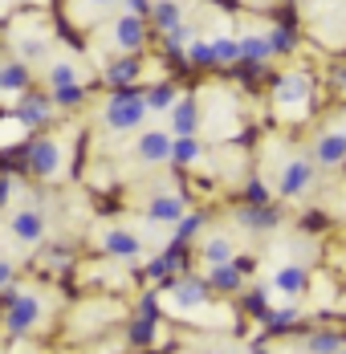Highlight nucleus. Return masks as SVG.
<instances>
[{
    "label": "nucleus",
    "instance_id": "obj_39",
    "mask_svg": "<svg viewBox=\"0 0 346 354\" xmlns=\"http://www.w3.org/2000/svg\"><path fill=\"white\" fill-rule=\"evenodd\" d=\"M138 314H143V318H155V314H159V310H155V297H143V306H138Z\"/></svg>",
    "mask_w": 346,
    "mask_h": 354
},
{
    "label": "nucleus",
    "instance_id": "obj_24",
    "mask_svg": "<svg viewBox=\"0 0 346 354\" xmlns=\"http://www.w3.org/2000/svg\"><path fill=\"white\" fill-rule=\"evenodd\" d=\"M212 53H216V66L241 62V41L237 37H212Z\"/></svg>",
    "mask_w": 346,
    "mask_h": 354
},
{
    "label": "nucleus",
    "instance_id": "obj_43",
    "mask_svg": "<svg viewBox=\"0 0 346 354\" xmlns=\"http://www.w3.org/2000/svg\"><path fill=\"white\" fill-rule=\"evenodd\" d=\"M90 4H114V0H90Z\"/></svg>",
    "mask_w": 346,
    "mask_h": 354
},
{
    "label": "nucleus",
    "instance_id": "obj_36",
    "mask_svg": "<svg viewBox=\"0 0 346 354\" xmlns=\"http://www.w3.org/2000/svg\"><path fill=\"white\" fill-rule=\"evenodd\" d=\"M293 318H298V306H285V310L269 314V326H273V330H281V326H289Z\"/></svg>",
    "mask_w": 346,
    "mask_h": 354
},
{
    "label": "nucleus",
    "instance_id": "obj_6",
    "mask_svg": "<svg viewBox=\"0 0 346 354\" xmlns=\"http://www.w3.org/2000/svg\"><path fill=\"white\" fill-rule=\"evenodd\" d=\"M37 318H41V306H37L33 297H25V293H21V297L8 306V318H4V326H8V334H25Z\"/></svg>",
    "mask_w": 346,
    "mask_h": 354
},
{
    "label": "nucleus",
    "instance_id": "obj_41",
    "mask_svg": "<svg viewBox=\"0 0 346 354\" xmlns=\"http://www.w3.org/2000/svg\"><path fill=\"white\" fill-rule=\"evenodd\" d=\"M8 277H12V265H8V261H4V257H0V289H4V285H8Z\"/></svg>",
    "mask_w": 346,
    "mask_h": 354
},
{
    "label": "nucleus",
    "instance_id": "obj_1",
    "mask_svg": "<svg viewBox=\"0 0 346 354\" xmlns=\"http://www.w3.org/2000/svg\"><path fill=\"white\" fill-rule=\"evenodd\" d=\"M143 114H147V102H143V94H135L131 86L127 90H118L102 110V122L110 131H135L138 122H143Z\"/></svg>",
    "mask_w": 346,
    "mask_h": 354
},
{
    "label": "nucleus",
    "instance_id": "obj_30",
    "mask_svg": "<svg viewBox=\"0 0 346 354\" xmlns=\"http://www.w3.org/2000/svg\"><path fill=\"white\" fill-rule=\"evenodd\" d=\"M269 45H273V53H293V45H298V33L281 25V29H273V33H269Z\"/></svg>",
    "mask_w": 346,
    "mask_h": 354
},
{
    "label": "nucleus",
    "instance_id": "obj_22",
    "mask_svg": "<svg viewBox=\"0 0 346 354\" xmlns=\"http://www.w3.org/2000/svg\"><path fill=\"white\" fill-rule=\"evenodd\" d=\"M277 289L289 293V297L302 293V289H306V269H302V265H285V269H277Z\"/></svg>",
    "mask_w": 346,
    "mask_h": 354
},
{
    "label": "nucleus",
    "instance_id": "obj_17",
    "mask_svg": "<svg viewBox=\"0 0 346 354\" xmlns=\"http://www.w3.org/2000/svg\"><path fill=\"white\" fill-rule=\"evenodd\" d=\"M172 297L179 301V306H204L208 285H204V281H196V277H183V281L172 289Z\"/></svg>",
    "mask_w": 346,
    "mask_h": 354
},
{
    "label": "nucleus",
    "instance_id": "obj_37",
    "mask_svg": "<svg viewBox=\"0 0 346 354\" xmlns=\"http://www.w3.org/2000/svg\"><path fill=\"white\" fill-rule=\"evenodd\" d=\"M269 200V187L261 179H248V204H265Z\"/></svg>",
    "mask_w": 346,
    "mask_h": 354
},
{
    "label": "nucleus",
    "instance_id": "obj_42",
    "mask_svg": "<svg viewBox=\"0 0 346 354\" xmlns=\"http://www.w3.org/2000/svg\"><path fill=\"white\" fill-rule=\"evenodd\" d=\"M334 86H338V90H346V66H343V70H334Z\"/></svg>",
    "mask_w": 346,
    "mask_h": 354
},
{
    "label": "nucleus",
    "instance_id": "obj_19",
    "mask_svg": "<svg viewBox=\"0 0 346 354\" xmlns=\"http://www.w3.org/2000/svg\"><path fill=\"white\" fill-rule=\"evenodd\" d=\"M175 86H167V82H159V86H151L147 94H143V102H147V110H159V114H167V110L175 106Z\"/></svg>",
    "mask_w": 346,
    "mask_h": 354
},
{
    "label": "nucleus",
    "instance_id": "obj_40",
    "mask_svg": "<svg viewBox=\"0 0 346 354\" xmlns=\"http://www.w3.org/2000/svg\"><path fill=\"white\" fill-rule=\"evenodd\" d=\"M8 196H12V179L4 176V179H0V208L8 204Z\"/></svg>",
    "mask_w": 346,
    "mask_h": 354
},
{
    "label": "nucleus",
    "instance_id": "obj_28",
    "mask_svg": "<svg viewBox=\"0 0 346 354\" xmlns=\"http://www.w3.org/2000/svg\"><path fill=\"white\" fill-rule=\"evenodd\" d=\"M188 62H192V66H216L212 41H192V45H188Z\"/></svg>",
    "mask_w": 346,
    "mask_h": 354
},
{
    "label": "nucleus",
    "instance_id": "obj_38",
    "mask_svg": "<svg viewBox=\"0 0 346 354\" xmlns=\"http://www.w3.org/2000/svg\"><path fill=\"white\" fill-rule=\"evenodd\" d=\"M127 8L138 12V17H147V12H151V0H127Z\"/></svg>",
    "mask_w": 346,
    "mask_h": 354
},
{
    "label": "nucleus",
    "instance_id": "obj_33",
    "mask_svg": "<svg viewBox=\"0 0 346 354\" xmlns=\"http://www.w3.org/2000/svg\"><path fill=\"white\" fill-rule=\"evenodd\" d=\"M200 224H204V216H179V232H175V245H183V241H192L196 232H200Z\"/></svg>",
    "mask_w": 346,
    "mask_h": 354
},
{
    "label": "nucleus",
    "instance_id": "obj_26",
    "mask_svg": "<svg viewBox=\"0 0 346 354\" xmlns=\"http://www.w3.org/2000/svg\"><path fill=\"white\" fill-rule=\"evenodd\" d=\"M204 261L208 265H224V261H233V241L228 236H212L204 245Z\"/></svg>",
    "mask_w": 346,
    "mask_h": 354
},
{
    "label": "nucleus",
    "instance_id": "obj_13",
    "mask_svg": "<svg viewBox=\"0 0 346 354\" xmlns=\"http://www.w3.org/2000/svg\"><path fill=\"white\" fill-rule=\"evenodd\" d=\"M29 62H8V66H0V94H21V90H29Z\"/></svg>",
    "mask_w": 346,
    "mask_h": 354
},
{
    "label": "nucleus",
    "instance_id": "obj_35",
    "mask_svg": "<svg viewBox=\"0 0 346 354\" xmlns=\"http://www.w3.org/2000/svg\"><path fill=\"white\" fill-rule=\"evenodd\" d=\"M248 314H257L261 322H269V301H265V293H253V297H248Z\"/></svg>",
    "mask_w": 346,
    "mask_h": 354
},
{
    "label": "nucleus",
    "instance_id": "obj_32",
    "mask_svg": "<svg viewBox=\"0 0 346 354\" xmlns=\"http://www.w3.org/2000/svg\"><path fill=\"white\" fill-rule=\"evenodd\" d=\"M49 82H53V90H57V86H69V82H78V70H73L69 62H53V66H49Z\"/></svg>",
    "mask_w": 346,
    "mask_h": 354
},
{
    "label": "nucleus",
    "instance_id": "obj_25",
    "mask_svg": "<svg viewBox=\"0 0 346 354\" xmlns=\"http://www.w3.org/2000/svg\"><path fill=\"white\" fill-rule=\"evenodd\" d=\"M175 265H183V252H179V245H175V248H167V252H163V257H155V261H151V269H147V273H151V277H155V281H163V277H167V273H175Z\"/></svg>",
    "mask_w": 346,
    "mask_h": 354
},
{
    "label": "nucleus",
    "instance_id": "obj_2",
    "mask_svg": "<svg viewBox=\"0 0 346 354\" xmlns=\"http://www.w3.org/2000/svg\"><path fill=\"white\" fill-rule=\"evenodd\" d=\"M25 171H33V176L49 179L62 171V147L57 139H45V135H37V139L25 142Z\"/></svg>",
    "mask_w": 346,
    "mask_h": 354
},
{
    "label": "nucleus",
    "instance_id": "obj_11",
    "mask_svg": "<svg viewBox=\"0 0 346 354\" xmlns=\"http://www.w3.org/2000/svg\"><path fill=\"white\" fill-rule=\"evenodd\" d=\"M313 179V167L306 159H293L289 167H285V176H281V196H302L306 187H310Z\"/></svg>",
    "mask_w": 346,
    "mask_h": 354
},
{
    "label": "nucleus",
    "instance_id": "obj_18",
    "mask_svg": "<svg viewBox=\"0 0 346 354\" xmlns=\"http://www.w3.org/2000/svg\"><path fill=\"white\" fill-rule=\"evenodd\" d=\"M277 220H281V212L277 208H265V204L241 208V224H248V228H277Z\"/></svg>",
    "mask_w": 346,
    "mask_h": 354
},
{
    "label": "nucleus",
    "instance_id": "obj_34",
    "mask_svg": "<svg viewBox=\"0 0 346 354\" xmlns=\"http://www.w3.org/2000/svg\"><path fill=\"white\" fill-rule=\"evenodd\" d=\"M21 57H25V62L45 57V37H25V41H21Z\"/></svg>",
    "mask_w": 346,
    "mask_h": 354
},
{
    "label": "nucleus",
    "instance_id": "obj_4",
    "mask_svg": "<svg viewBox=\"0 0 346 354\" xmlns=\"http://www.w3.org/2000/svg\"><path fill=\"white\" fill-rule=\"evenodd\" d=\"M172 135H163V131H147L143 139L135 142L138 159L143 163H172Z\"/></svg>",
    "mask_w": 346,
    "mask_h": 354
},
{
    "label": "nucleus",
    "instance_id": "obj_5",
    "mask_svg": "<svg viewBox=\"0 0 346 354\" xmlns=\"http://www.w3.org/2000/svg\"><path fill=\"white\" fill-rule=\"evenodd\" d=\"M310 98V77L306 73H281L277 77V106H302Z\"/></svg>",
    "mask_w": 346,
    "mask_h": 354
},
{
    "label": "nucleus",
    "instance_id": "obj_14",
    "mask_svg": "<svg viewBox=\"0 0 346 354\" xmlns=\"http://www.w3.org/2000/svg\"><path fill=\"white\" fill-rule=\"evenodd\" d=\"M241 57L248 62V66H261V62H269V57H273V45H269V37H265V33L241 37Z\"/></svg>",
    "mask_w": 346,
    "mask_h": 354
},
{
    "label": "nucleus",
    "instance_id": "obj_27",
    "mask_svg": "<svg viewBox=\"0 0 346 354\" xmlns=\"http://www.w3.org/2000/svg\"><path fill=\"white\" fill-rule=\"evenodd\" d=\"M53 102H57V106H66V110H73V106H82V102H86V90H82L78 82L57 86V90H53Z\"/></svg>",
    "mask_w": 346,
    "mask_h": 354
},
{
    "label": "nucleus",
    "instance_id": "obj_10",
    "mask_svg": "<svg viewBox=\"0 0 346 354\" xmlns=\"http://www.w3.org/2000/svg\"><path fill=\"white\" fill-rule=\"evenodd\" d=\"M318 163H322V167L346 163V131H330V135L318 139Z\"/></svg>",
    "mask_w": 346,
    "mask_h": 354
},
{
    "label": "nucleus",
    "instance_id": "obj_29",
    "mask_svg": "<svg viewBox=\"0 0 346 354\" xmlns=\"http://www.w3.org/2000/svg\"><path fill=\"white\" fill-rule=\"evenodd\" d=\"M127 338H131L135 346H143V342H151V338H155V318H138V322H131Z\"/></svg>",
    "mask_w": 346,
    "mask_h": 354
},
{
    "label": "nucleus",
    "instance_id": "obj_3",
    "mask_svg": "<svg viewBox=\"0 0 346 354\" xmlns=\"http://www.w3.org/2000/svg\"><path fill=\"white\" fill-rule=\"evenodd\" d=\"M143 41H147V17L122 12V17L114 21V45H118L122 53H135V49H143Z\"/></svg>",
    "mask_w": 346,
    "mask_h": 354
},
{
    "label": "nucleus",
    "instance_id": "obj_44",
    "mask_svg": "<svg viewBox=\"0 0 346 354\" xmlns=\"http://www.w3.org/2000/svg\"><path fill=\"white\" fill-rule=\"evenodd\" d=\"M248 354H269V351H261V346H257V351H248Z\"/></svg>",
    "mask_w": 346,
    "mask_h": 354
},
{
    "label": "nucleus",
    "instance_id": "obj_8",
    "mask_svg": "<svg viewBox=\"0 0 346 354\" xmlns=\"http://www.w3.org/2000/svg\"><path fill=\"white\" fill-rule=\"evenodd\" d=\"M138 73H143V62H138L135 53H127V57H118V62L106 66V82H110L114 90H127V86L138 82Z\"/></svg>",
    "mask_w": 346,
    "mask_h": 354
},
{
    "label": "nucleus",
    "instance_id": "obj_20",
    "mask_svg": "<svg viewBox=\"0 0 346 354\" xmlns=\"http://www.w3.org/2000/svg\"><path fill=\"white\" fill-rule=\"evenodd\" d=\"M196 159H200V139H196V135H175V142H172V163L188 167V163H196Z\"/></svg>",
    "mask_w": 346,
    "mask_h": 354
},
{
    "label": "nucleus",
    "instance_id": "obj_9",
    "mask_svg": "<svg viewBox=\"0 0 346 354\" xmlns=\"http://www.w3.org/2000/svg\"><path fill=\"white\" fill-rule=\"evenodd\" d=\"M167 114H172L175 135H196V127H200V106H196V98H175V106L167 110Z\"/></svg>",
    "mask_w": 346,
    "mask_h": 354
},
{
    "label": "nucleus",
    "instance_id": "obj_31",
    "mask_svg": "<svg viewBox=\"0 0 346 354\" xmlns=\"http://www.w3.org/2000/svg\"><path fill=\"white\" fill-rule=\"evenodd\" d=\"M338 351H343L338 334H313L310 338V354H338Z\"/></svg>",
    "mask_w": 346,
    "mask_h": 354
},
{
    "label": "nucleus",
    "instance_id": "obj_45",
    "mask_svg": "<svg viewBox=\"0 0 346 354\" xmlns=\"http://www.w3.org/2000/svg\"><path fill=\"white\" fill-rule=\"evenodd\" d=\"M338 354H346V351H338Z\"/></svg>",
    "mask_w": 346,
    "mask_h": 354
},
{
    "label": "nucleus",
    "instance_id": "obj_7",
    "mask_svg": "<svg viewBox=\"0 0 346 354\" xmlns=\"http://www.w3.org/2000/svg\"><path fill=\"white\" fill-rule=\"evenodd\" d=\"M12 236H17L21 245H37V241L45 236V216L33 212V208L17 212V216H12Z\"/></svg>",
    "mask_w": 346,
    "mask_h": 354
},
{
    "label": "nucleus",
    "instance_id": "obj_12",
    "mask_svg": "<svg viewBox=\"0 0 346 354\" xmlns=\"http://www.w3.org/2000/svg\"><path fill=\"white\" fill-rule=\"evenodd\" d=\"M102 248L110 252V257H122V261H135L138 257V236L135 232H127V228H114V232H106L102 236Z\"/></svg>",
    "mask_w": 346,
    "mask_h": 354
},
{
    "label": "nucleus",
    "instance_id": "obj_21",
    "mask_svg": "<svg viewBox=\"0 0 346 354\" xmlns=\"http://www.w3.org/2000/svg\"><path fill=\"white\" fill-rule=\"evenodd\" d=\"M208 281L216 285V289H241V265H233V261H224V265H212Z\"/></svg>",
    "mask_w": 346,
    "mask_h": 354
},
{
    "label": "nucleus",
    "instance_id": "obj_16",
    "mask_svg": "<svg viewBox=\"0 0 346 354\" xmlns=\"http://www.w3.org/2000/svg\"><path fill=\"white\" fill-rule=\"evenodd\" d=\"M17 118L25 122V127H45L49 122V98H25L21 102V110H17Z\"/></svg>",
    "mask_w": 346,
    "mask_h": 354
},
{
    "label": "nucleus",
    "instance_id": "obj_15",
    "mask_svg": "<svg viewBox=\"0 0 346 354\" xmlns=\"http://www.w3.org/2000/svg\"><path fill=\"white\" fill-rule=\"evenodd\" d=\"M179 17H183V12H179L175 0H155V4H151V21H155L159 33H172L175 25H179Z\"/></svg>",
    "mask_w": 346,
    "mask_h": 354
},
{
    "label": "nucleus",
    "instance_id": "obj_23",
    "mask_svg": "<svg viewBox=\"0 0 346 354\" xmlns=\"http://www.w3.org/2000/svg\"><path fill=\"white\" fill-rule=\"evenodd\" d=\"M183 216V200L179 196H155L151 200V220H179Z\"/></svg>",
    "mask_w": 346,
    "mask_h": 354
}]
</instances>
